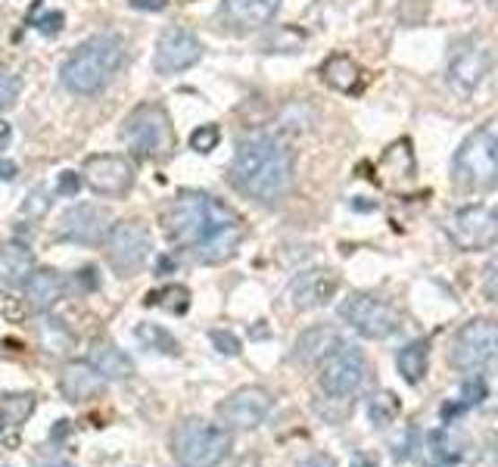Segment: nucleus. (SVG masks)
Here are the masks:
<instances>
[{
	"mask_svg": "<svg viewBox=\"0 0 498 467\" xmlns=\"http://www.w3.org/2000/svg\"><path fill=\"white\" fill-rule=\"evenodd\" d=\"M144 303L159 305V309H165V312H175V315H184V312L190 309V290L181 284H171V286H162V290H156V293H147Z\"/></svg>",
	"mask_w": 498,
	"mask_h": 467,
	"instance_id": "nucleus-28",
	"label": "nucleus"
},
{
	"mask_svg": "<svg viewBox=\"0 0 498 467\" xmlns=\"http://www.w3.org/2000/svg\"><path fill=\"white\" fill-rule=\"evenodd\" d=\"M135 165L125 156H112V153H100L88 156L82 169V181L97 193V197H125L135 187Z\"/></svg>",
	"mask_w": 498,
	"mask_h": 467,
	"instance_id": "nucleus-12",
	"label": "nucleus"
},
{
	"mask_svg": "<svg viewBox=\"0 0 498 467\" xmlns=\"http://www.w3.org/2000/svg\"><path fill=\"white\" fill-rule=\"evenodd\" d=\"M321 78L334 91H343V93H358L362 91V82H364L362 66H358L352 57H346V53H334V57L324 59Z\"/></svg>",
	"mask_w": 498,
	"mask_h": 467,
	"instance_id": "nucleus-23",
	"label": "nucleus"
},
{
	"mask_svg": "<svg viewBox=\"0 0 498 467\" xmlns=\"http://www.w3.org/2000/svg\"><path fill=\"white\" fill-rule=\"evenodd\" d=\"M31 409H35V396L31 392H25V396H4V402H0V420H10V424H19V420H25L31 415Z\"/></svg>",
	"mask_w": 498,
	"mask_h": 467,
	"instance_id": "nucleus-31",
	"label": "nucleus"
},
{
	"mask_svg": "<svg viewBox=\"0 0 498 467\" xmlns=\"http://www.w3.org/2000/svg\"><path fill=\"white\" fill-rule=\"evenodd\" d=\"M19 91H22L19 75L6 69V66H0V110H10V106L19 100Z\"/></svg>",
	"mask_w": 498,
	"mask_h": 467,
	"instance_id": "nucleus-35",
	"label": "nucleus"
},
{
	"mask_svg": "<svg viewBox=\"0 0 498 467\" xmlns=\"http://www.w3.org/2000/svg\"><path fill=\"white\" fill-rule=\"evenodd\" d=\"M451 178L461 190H493L498 178V137L493 122L476 128L458 146L451 159Z\"/></svg>",
	"mask_w": 498,
	"mask_h": 467,
	"instance_id": "nucleus-4",
	"label": "nucleus"
},
{
	"mask_svg": "<svg viewBox=\"0 0 498 467\" xmlns=\"http://www.w3.org/2000/svg\"><path fill=\"white\" fill-rule=\"evenodd\" d=\"M271 405H275V399H271V392L265 386H243V390H237L234 396H228L218 405V418H222L224 427L252 430L271 415Z\"/></svg>",
	"mask_w": 498,
	"mask_h": 467,
	"instance_id": "nucleus-15",
	"label": "nucleus"
},
{
	"mask_svg": "<svg viewBox=\"0 0 498 467\" xmlns=\"http://www.w3.org/2000/svg\"><path fill=\"white\" fill-rule=\"evenodd\" d=\"M495 358V324L489 318H474L451 339V365L458 371H483Z\"/></svg>",
	"mask_w": 498,
	"mask_h": 467,
	"instance_id": "nucleus-11",
	"label": "nucleus"
},
{
	"mask_svg": "<svg viewBox=\"0 0 498 467\" xmlns=\"http://www.w3.org/2000/svg\"><path fill=\"white\" fill-rule=\"evenodd\" d=\"M131 6L135 10H165V0H131Z\"/></svg>",
	"mask_w": 498,
	"mask_h": 467,
	"instance_id": "nucleus-43",
	"label": "nucleus"
},
{
	"mask_svg": "<svg viewBox=\"0 0 498 467\" xmlns=\"http://www.w3.org/2000/svg\"><path fill=\"white\" fill-rule=\"evenodd\" d=\"M446 234L464 252L493 250L498 240V218L489 206H464L446 218Z\"/></svg>",
	"mask_w": 498,
	"mask_h": 467,
	"instance_id": "nucleus-9",
	"label": "nucleus"
},
{
	"mask_svg": "<svg viewBox=\"0 0 498 467\" xmlns=\"http://www.w3.org/2000/svg\"><path fill=\"white\" fill-rule=\"evenodd\" d=\"M495 271H498V262L493 259V262L486 265V271H483V275H486V278H483V286H486V299H489V303H495Z\"/></svg>",
	"mask_w": 498,
	"mask_h": 467,
	"instance_id": "nucleus-40",
	"label": "nucleus"
},
{
	"mask_svg": "<svg viewBox=\"0 0 498 467\" xmlns=\"http://www.w3.org/2000/svg\"><path fill=\"white\" fill-rule=\"evenodd\" d=\"M171 269H178V262H175V259H171V256H162V259H159V265H156V271H159V275H169Z\"/></svg>",
	"mask_w": 498,
	"mask_h": 467,
	"instance_id": "nucleus-45",
	"label": "nucleus"
},
{
	"mask_svg": "<svg viewBox=\"0 0 498 467\" xmlns=\"http://www.w3.org/2000/svg\"><path fill=\"white\" fill-rule=\"evenodd\" d=\"M137 339H141L144 346H150V349L165 352V356H178V352H181L178 339L171 337L165 327H159V324H141V327H137Z\"/></svg>",
	"mask_w": 498,
	"mask_h": 467,
	"instance_id": "nucleus-30",
	"label": "nucleus"
},
{
	"mask_svg": "<svg viewBox=\"0 0 498 467\" xmlns=\"http://www.w3.org/2000/svg\"><path fill=\"white\" fill-rule=\"evenodd\" d=\"M38 467H72L66 458H48V462H38Z\"/></svg>",
	"mask_w": 498,
	"mask_h": 467,
	"instance_id": "nucleus-48",
	"label": "nucleus"
},
{
	"mask_svg": "<svg viewBox=\"0 0 498 467\" xmlns=\"http://www.w3.org/2000/svg\"><path fill=\"white\" fill-rule=\"evenodd\" d=\"M281 10V0H222V16L231 29L256 31L265 29Z\"/></svg>",
	"mask_w": 498,
	"mask_h": 467,
	"instance_id": "nucleus-18",
	"label": "nucleus"
},
{
	"mask_svg": "<svg viewBox=\"0 0 498 467\" xmlns=\"http://www.w3.org/2000/svg\"><path fill=\"white\" fill-rule=\"evenodd\" d=\"M165 234L197 262L215 265L240 250L243 222L222 199L199 190H181L165 209Z\"/></svg>",
	"mask_w": 498,
	"mask_h": 467,
	"instance_id": "nucleus-1",
	"label": "nucleus"
},
{
	"mask_svg": "<svg viewBox=\"0 0 498 467\" xmlns=\"http://www.w3.org/2000/svg\"><path fill=\"white\" fill-rule=\"evenodd\" d=\"M231 452V433L203 418H188L171 433V455L181 467H218Z\"/></svg>",
	"mask_w": 498,
	"mask_h": 467,
	"instance_id": "nucleus-5",
	"label": "nucleus"
},
{
	"mask_svg": "<svg viewBox=\"0 0 498 467\" xmlns=\"http://www.w3.org/2000/svg\"><path fill=\"white\" fill-rule=\"evenodd\" d=\"M59 390L69 402H88L103 390V377L94 371L91 362H72L59 374Z\"/></svg>",
	"mask_w": 498,
	"mask_h": 467,
	"instance_id": "nucleus-20",
	"label": "nucleus"
},
{
	"mask_svg": "<svg viewBox=\"0 0 498 467\" xmlns=\"http://www.w3.org/2000/svg\"><path fill=\"white\" fill-rule=\"evenodd\" d=\"M218 140H222V131H218V125H199V128L190 135V150L197 153H212L218 146Z\"/></svg>",
	"mask_w": 498,
	"mask_h": 467,
	"instance_id": "nucleus-36",
	"label": "nucleus"
},
{
	"mask_svg": "<svg viewBox=\"0 0 498 467\" xmlns=\"http://www.w3.org/2000/svg\"><path fill=\"white\" fill-rule=\"evenodd\" d=\"M199 57H203V44H199V38L194 35V31L175 25V29H165L162 35H159L153 69H156L159 75H178V72L197 66Z\"/></svg>",
	"mask_w": 498,
	"mask_h": 467,
	"instance_id": "nucleus-14",
	"label": "nucleus"
},
{
	"mask_svg": "<svg viewBox=\"0 0 498 467\" xmlns=\"http://www.w3.org/2000/svg\"><path fill=\"white\" fill-rule=\"evenodd\" d=\"M489 66H493V57H489L486 47L480 41H474V38H464V41H458L451 47L446 75L455 91L470 93L480 88L483 78L489 75Z\"/></svg>",
	"mask_w": 498,
	"mask_h": 467,
	"instance_id": "nucleus-13",
	"label": "nucleus"
},
{
	"mask_svg": "<svg viewBox=\"0 0 498 467\" xmlns=\"http://www.w3.org/2000/svg\"><path fill=\"white\" fill-rule=\"evenodd\" d=\"M78 190H82V175H75V172H63V175L57 178L59 197H75Z\"/></svg>",
	"mask_w": 498,
	"mask_h": 467,
	"instance_id": "nucleus-39",
	"label": "nucleus"
},
{
	"mask_svg": "<svg viewBox=\"0 0 498 467\" xmlns=\"http://www.w3.org/2000/svg\"><path fill=\"white\" fill-rule=\"evenodd\" d=\"M305 41V35L299 29H290V25H284V29H277L275 31V38H271L268 44L265 47H271V53H296L299 50V44Z\"/></svg>",
	"mask_w": 498,
	"mask_h": 467,
	"instance_id": "nucleus-34",
	"label": "nucleus"
},
{
	"mask_svg": "<svg viewBox=\"0 0 498 467\" xmlns=\"http://www.w3.org/2000/svg\"><path fill=\"white\" fill-rule=\"evenodd\" d=\"M427 452L436 467H451L461 462V439L449 430H433L427 436Z\"/></svg>",
	"mask_w": 498,
	"mask_h": 467,
	"instance_id": "nucleus-27",
	"label": "nucleus"
},
{
	"mask_svg": "<svg viewBox=\"0 0 498 467\" xmlns=\"http://www.w3.org/2000/svg\"><path fill=\"white\" fill-rule=\"evenodd\" d=\"M19 175V165L10 163V159H0V181H13Z\"/></svg>",
	"mask_w": 498,
	"mask_h": 467,
	"instance_id": "nucleus-42",
	"label": "nucleus"
},
{
	"mask_svg": "<svg viewBox=\"0 0 498 467\" xmlns=\"http://www.w3.org/2000/svg\"><path fill=\"white\" fill-rule=\"evenodd\" d=\"M398 409H402L398 399L387 390L374 392V396L368 399V418H371V424L374 427H389L398 418Z\"/></svg>",
	"mask_w": 498,
	"mask_h": 467,
	"instance_id": "nucleus-29",
	"label": "nucleus"
},
{
	"mask_svg": "<svg viewBox=\"0 0 498 467\" xmlns=\"http://www.w3.org/2000/svg\"><path fill=\"white\" fill-rule=\"evenodd\" d=\"M427 362H430V346L427 339H411L408 346H402L396 356V368L402 374L405 383L417 386L427 377Z\"/></svg>",
	"mask_w": 498,
	"mask_h": 467,
	"instance_id": "nucleus-25",
	"label": "nucleus"
},
{
	"mask_svg": "<svg viewBox=\"0 0 498 467\" xmlns=\"http://www.w3.org/2000/svg\"><path fill=\"white\" fill-rule=\"evenodd\" d=\"M50 203H53V193L50 187H35V190L25 197L22 203V216L25 218H44L50 212Z\"/></svg>",
	"mask_w": 498,
	"mask_h": 467,
	"instance_id": "nucleus-33",
	"label": "nucleus"
},
{
	"mask_svg": "<svg viewBox=\"0 0 498 467\" xmlns=\"http://www.w3.org/2000/svg\"><path fill=\"white\" fill-rule=\"evenodd\" d=\"M125 63V44L116 35H94L82 47H75L59 69L63 88L75 97H94L116 78Z\"/></svg>",
	"mask_w": 498,
	"mask_h": 467,
	"instance_id": "nucleus-3",
	"label": "nucleus"
},
{
	"mask_svg": "<svg viewBox=\"0 0 498 467\" xmlns=\"http://www.w3.org/2000/svg\"><path fill=\"white\" fill-rule=\"evenodd\" d=\"M106 231H109V212L97 203H78L59 218V237L69 243L97 246L106 240Z\"/></svg>",
	"mask_w": 498,
	"mask_h": 467,
	"instance_id": "nucleus-16",
	"label": "nucleus"
},
{
	"mask_svg": "<svg viewBox=\"0 0 498 467\" xmlns=\"http://www.w3.org/2000/svg\"><path fill=\"white\" fill-rule=\"evenodd\" d=\"M296 467H334V462H330V458H324V455H311V458H305V462L296 464Z\"/></svg>",
	"mask_w": 498,
	"mask_h": 467,
	"instance_id": "nucleus-44",
	"label": "nucleus"
},
{
	"mask_svg": "<svg viewBox=\"0 0 498 467\" xmlns=\"http://www.w3.org/2000/svg\"><path fill=\"white\" fill-rule=\"evenodd\" d=\"M122 140L141 159H165L178 144L169 112L159 103H141L131 110L122 122Z\"/></svg>",
	"mask_w": 498,
	"mask_h": 467,
	"instance_id": "nucleus-6",
	"label": "nucleus"
},
{
	"mask_svg": "<svg viewBox=\"0 0 498 467\" xmlns=\"http://www.w3.org/2000/svg\"><path fill=\"white\" fill-rule=\"evenodd\" d=\"M336 346H343V333L336 327L318 324V327H309L305 333H299L293 346V358L302 365H315V362H324Z\"/></svg>",
	"mask_w": 498,
	"mask_h": 467,
	"instance_id": "nucleus-19",
	"label": "nucleus"
},
{
	"mask_svg": "<svg viewBox=\"0 0 498 467\" xmlns=\"http://www.w3.org/2000/svg\"><path fill=\"white\" fill-rule=\"evenodd\" d=\"M364 377H368V362H364L362 349L343 343L321 362V377H318V383H321V390L328 392V396L346 399L352 392L362 390Z\"/></svg>",
	"mask_w": 498,
	"mask_h": 467,
	"instance_id": "nucleus-10",
	"label": "nucleus"
},
{
	"mask_svg": "<svg viewBox=\"0 0 498 467\" xmlns=\"http://www.w3.org/2000/svg\"><path fill=\"white\" fill-rule=\"evenodd\" d=\"M150 231L144 222L128 218V222H116L106 231V259L116 269V275L131 278L147 265L150 259Z\"/></svg>",
	"mask_w": 498,
	"mask_h": 467,
	"instance_id": "nucleus-7",
	"label": "nucleus"
},
{
	"mask_svg": "<svg viewBox=\"0 0 498 467\" xmlns=\"http://www.w3.org/2000/svg\"><path fill=\"white\" fill-rule=\"evenodd\" d=\"M10 137H13V128L4 122V119H0V150H4V146L10 144Z\"/></svg>",
	"mask_w": 498,
	"mask_h": 467,
	"instance_id": "nucleus-47",
	"label": "nucleus"
},
{
	"mask_svg": "<svg viewBox=\"0 0 498 467\" xmlns=\"http://www.w3.org/2000/svg\"><path fill=\"white\" fill-rule=\"evenodd\" d=\"M231 184L262 206H281L293 187V153L277 135H252L237 146Z\"/></svg>",
	"mask_w": 498,
	"mask_h": 467,
	"instance_id": "nucleus-2",
	"label": "nucleus"
},
{
	"mask_svg": "<svg viewBox=\"0 0 498 467\" xmlns=\"http://www.w3.org/2000/svg\"><path fill=\"white\" fill-rule=\"evenodd\" d=\"M349 467H377V458L368 455V452H355V455L349 458Z\"/></svg>",
	"mask_w": 498,
	"mask_h": 467,
	"instance_id": "nucleus-41",
	"label": "nucleus"
},
{
	"mask_svg": "<svg viewBox=\"0 0 498 467\" xmlns=\"http://www.w3.org/2000/svg\"><path fill=\"white\" fill-rule=\"evenodd\" d=\"M377 175H396V178L415 175V150H411V140H396L383 153V159L377 163Z\"/></svg>",
	"mask_w": 498,
	"mask_h": 467,
	"instance_id": "nucleus-26",
	"label": "nucleus"
},
{
	"mask_svg": "<svg viewBox=\"0 0 498 467\" xmlns=\"http://www.w3.org/2000/svg\"><path fill=\"white\" fill-rule=\"evenodd\" d=\"M38 330H41V343L48 346V352H63L66 346L72 343V333L66 330V324L57 322V318H44Z\"/></svg>",
	"mask_w": 498,
	"mask_h": 467,
	"instance_id": "nucleus-32",
	"label": "nucleus"
},
{
	"mask_svg": "<svg viewBox=\"0 0 498 467\" xmlns=\"http://www.w3.org/2000/svg\"><path fill=\"white\" fill-rule=\"evenodd\" d=\"M22 290H25V299H29L31 309L48 312L59 303V299H63L66 280H63L59 271H53V269H38L22 280Z\"/></svg>",
	"mask_w": 498,
	"mask_h": 467,
	"instance_id": "nucleus-21",
	"label": "nucleus"
},
{
	"mask_svg": "<svg viewBox=\"0 0 498 467\" xmlns=\"http://www.w3.org/2000/svg\"><path fill=\"white\" fill-rule=\"evenodd\" d=\"M212 343L222 356H237L240 352V339L234 337L231 330H212Z\"/></svg>",
	"mask_w": 498,
	"mask_h": 467,
	"instance_id": "nucleus-38",
	"label": "nucleus"
},
{
	"mask_svg": "<svg viewBox=\"0 0 498 467\" xmlns=\"http://www.w3.org/2000/svg\"><path fill=\"white\" fill-rule=\"evenodd\" d=\"M78 280H82L84 286H88V290H94L97 286V278H94V269H84L82 275H78Z\"/></svg>",
	"mask_w": 498,
	"mask_h": 467,
	"instance_id": "nucleus-46",
	"label": "nucleus"
},
{
	"mask_svg": "<svg viewBox=\"0 0 498 467\" xmlns=\"http://www.w3.org/2000/svg\"><path fill=\"white\" fill-rule=\"evenodd\" d=\"M91 365H94V371L103 380H128L131 374H135L131 358L112 343H97L94 349H91Z\"/></svg>",
	"mask_w": 498,
	"mask_h": 467,
	"instance_id": "nucleus-24",
	"label": "nucleus"
},
{
	"mask_svg": "<svg viewBox=\"0 0 498 467\" xmlns=\"http://www.w3.org/2000/svg\"><path fill=\"white\" fill-rule=\"evenodd\" d=\"M340 290V278L330 269H309L302 275H296L287 286V299L296 312H309L318 305L330 303Z\"/></svg>",
	"mask_w": 498,
	"mask_h": 467,
	"instance_id": "nucleus-17",
	"label": "nucleus"
},
{
	"mask_svg": "<svg viewBox=\"0 0 498 467\" xmlns=\"http://www.w3.org/2000/svg\"><path fill=\"white\" fill-rule=\"evenodd\" d=\"M340 318L368 339H387L389 333L398 330V312L368 293H352L349 299H343Z\"/></svg>",
	"mask_w": 498,
	"mask_h": 467,
	"instance_id": "nucleus-8",
	"label": "nucleus"
},
{
	"mask_svg": "<svg viewBox=\"0 0 498 467\" xmlns=\"http://www.w3.org/2000/svg\"><path fill=\"white\" fill-rule=\"evenodd\" d=\"M35 271V252L25 243H0V290L22 286V280Z\"/></svg>",
	"mask_w": 498,
	"mask_h": 467,
	"instance_id": "nucleus-22",
	"label": "nucleus"
},
{
	"mask_svg": "<svg viewBox=\"0 0 498 467\" xmlns=\"http://www.w3.org/2000/svg\"><path fill=\"white\" fill-rule=\"evenodd\" d=\"M31 25H35L41 35H59V31H63V25H66V16L59 10H50V13H44V16L31 19Z\"/></svg>",
	"mask_w": 498,
	"mask_h": 467,
	"instance_id": "nucleus-37",
	"label": "nucleus"
}]
</instances>
